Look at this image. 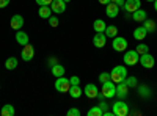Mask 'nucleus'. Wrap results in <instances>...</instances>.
<instances>
[{"instance_id": "obj_1", "label": "nucleus", "mask_w": 157, "mask_h": 116, "mask_svg": "<svg viewBox=\"0 0 157 116\" xmlns=\"http://www.w3.org/2000/svg\"><path fill=\"white\" fill-rule=\"evenodd\" d=\"M110 77H112V82L113 83H120L123 82L126 77H127V68L124 66H115L110 72Z\"/></svg>"}, {"instance_id": "obj_2", "label": "nucleus", "mask_w": 157, "mask_h": 116, "mask_svg": "<svg viewBox=\"0 0 157 116\" xmlns=\"http://www.w3.org/2000/svg\"><path fill=\"white\" fill-rule=\"evenodd\" d=\"M101 93L104 94V97H105V99L115 97V96H116V83H113L112 80L104 82V83H102V91H101Z\"/></svg>"}, {"instance_id": "obj_3", "label": "nucleus", "mask_w": 157, "mask_h": 116, "mask_svg": "<svg viewBox=\"0 0 157 116\" xmlns=\"http://www.w3.org/2000/svg\"><path fill=\"white\" fill-rule=\"evenodd\" d=\"M112 111L116 116H127L129 114V105L123 100H116L115 104L112 105Z\"/></svg>"}, {"instance_id": "obj_4", "label": "nucleus", "mask_w": 157, "mask_h": 116, "mask_svg": "<svg viewBox=\"0 0 157 116\" xmlns=\"http://www.w3.org/2000/svg\"><path fill=\"white\" fill-rule=\"evenodd\" d=\"M140 60V55L137 50H127V52L123 55V61L126 66H134V64H137Z\"/></svg>"}, {"instance_id": "obj_5", "label": "nucleus", "mask_w": 157, "mask_h": 116, "mask_svg": "<svg viewBox=\"0 0 157 116\" xmlns=\"http://www.w3.org/2000/svg\"><path fill=\"white\" fill-rule=\"evenodd\" d=\"M127 46H129V43H127L126 38H123V36H115L113 38L112 47H113V50H116V52H126Z\"/></svg>"}, {"instance_id": "obj_6", "label": "nucleus", "mask_w": 157, "mask_h": 116, "mask_svg": "<svg viewBox=\"0 0 157 116\" xmlns=\"http://www.w3.org/2000/svg\"><path fill=\"white\" fill-rule=\"evenodd\" d=\"M69 88H71V82L69 79H64V77H57L55 80V89L60 93H69Z\"/></svg>"}, {"instance_id": "obj_7", "label": "nucleus", "mask_w": 157, "mask_h": 116, "mask_svg": "<svg viewBox=\"0 0 157 116\" xmlns=\"http://www.w3.org/2000/svg\"><path fill=\"white\" fill-rule=\"evenodd\" d=\"M35 57V47L29 43V44H25L22 46V54H21V58L24 61H32Z\"/></svg>"}, {"instance_id": "obj_8", "label": "nucleus", "mask_w": 157, "mask_h": 116, "mask_svg": "<svg viewBox=\"0 0 157 116\" xmlns=\"http://www.w3.org/2000/svg\"><path fill=\"white\" fill-rule=\"evenodd\" d=\"M138 61L141 63V66H143V68H146V69H152V68H154V64H155V60H154L152 55H149V52L140 55V60H138Z\"/></svg>"}, {"instance_id": "obj_9", "label": "nucleus", "mask_w": 157, "mask_h": 116, "mask_svg": "<svg viewBox=\"0 0 157 116\" xmlns=\"http://www.w3.org/2000/svg\"><path fill=\"white\" fill-rule=\"evenodd\" d=\"M52 13H55V14H61V13L66 11V3H64V0H52V3L49 5Z\"/></svg>"}, {"instance_id": "obj_10", "label": "nucleus", "mask_w": 157, "mask_h": 116, "mask_svg": "<svg viewBox=\"0 0 157 116\" xmlns=\"http://www.w3.org/2000/svg\"><path fill=\"white\" fill-rule=\"evenodd\" d=\"M83 94H85L88 99H94V97H98V94H99V89H98V86H96L94 83H88V85L83 88Z\"/></svg>"}, {"instance_id": "obj_11", "label": "nucleus", "mask_w": 157, "mask_h": 116, "mask_svg": "<svg viewBox=\"0 0 157 116\" xmlns=\"http://www.w3.org/2000/svg\"><path fill=\"white\" fill-rule=\"evenodd\" d=\"M140 0H126L124 2V5H123V8H124V11L126 13H130L132 14L134 11H137L138 8H140Z\"/></svg>"}, {"instance_id": "obj_12", "label": "nucleus", "mask_w": 157, "mask_h": 116, "mask_svg": "<svg viewBox=\"0 0 157 116\" xmlns=\"http://www.w3.org/2000/svg\"><path fill=\"white\" fill-rule=\"evenodd\" d=\"M10 25H11L13 30H21V28L24 27V17H22L21 14H14V16L11 17Z\"/></svg>"}, {"instance_id": "obj_13", "label": "nucleus", "mask_w": 157, "mask_h": 116, "mask_svg": "<svg viewBox=\"0 0 157 116\" xmlns=\"http://www.w3.org/2000/svg\"><path fill=\"white\" fill-rule=\"evenodd\" d=\"M105 43H107V36H105V33H96V35H94V38H93V44H94V47L102 49L104 46H105Z\"/></svg>"}, {"instance_id": "obj_14", "label": "nucleus", "mask_w": 157, "mask_h": 116, "mask_svg": "<svg viewBox=\"0 0 157 116\" xmlns=\"http://www.w3.org/2000/svg\"><path fill=\"white\" fill-rule=\"evenodd\" d=\"M127 94H129V86H127L124 82L116 83V96L120 97V99H124Z\"/></svg>"}, {"instance_id": "obj_15", "label": "nucleus", "mask_w": 157, "mask_h": 116, "mask_svg": "<svg viewBox=\"0 0 157 116\" xmlns=\"http://www.w3.org/2000/svg\"><path fill=\"white\" fill-rule=\"evenodd\" d=\"M118 13H120V6H118L116 3H113V2H110V3L107 5V8H105V14H107L109 17L115 19V17L118 16Z\"/></svg>"}, {"instance_id": "obj_16", "label": "nucleus", "mask_w": 157, "mask_h": 116, "mask_svg": "<svg viewBox=\"0 0 157 116\" xmlns=\"http://www.w3.org/2000/svg\"><path fill=\"white\" fill-rule=\"evenodd\" d=\"M16 43H19L21 46L29 44V35L25 33L24 30H17L16 32Z\"/></svg>"}, {"instance_id": "obj_17", "label": "nucleus", "mask_w": 157, "mask_h": 116, "mask_svg": "<svg viewBox=\"0 0 157 116\" xmlns=\"http://www.w3.org/2000/svg\"><path fill=\"white\" fill-rule=\"evenodd\" d=\"M38 14H39V17H41V19H49L52 16V9H50L49 5H43V6H39Z\"/></svg>"}, {"instance_id": "obj_18", "label": "nucleus", "mask_w": 157, "mask_h": 116, "mask_svg": "<svg viewBox=\"0 0 157 116\" xmlns=\"http://www.w3.org/2000/svg\"><path fill=\"white\" fill-rule=\"evenodd\" d=\"M132 19H134L135 22H143V21L146 19V11L141 9V8H138L137 11L132 13Z\"/></svg>"}, {"instance_id": "obj_19", "label": "nucleus", "mask_w": 157, "mask_h": 116, "mask_svg": "<svg viewBox=\"0 0 157 116\" xmlns=\"http://www.w3.org/2000/svg\"><path fill=\"white\" fill-rule=\"evenodd\" d=\"M69 94H71L72 99H78V97L83 94V89L78 86V85H71V88H69Z\"/></svg>"}, {"instance_id": "obj_20", "label": "nucleus", "mask_w": 157, "mask_h": 116, "mask_svg": "<svg viewBox=\"0 0 157 116\" xmlns=\"http://www.w3.org/2000/svg\"><path fill=\"white\" fill-rule=\"evenodd\" d=\"M146 35H148V32H146L145 27H138V28L134 30V38H135L137 41H143L146 38Z\"/></svg>"}, {"instance_id": "obj_21", "label": "nucleus", "mask_w": 157, "mask_h": 116, "mask_svg": "<svg viewBox=\"0 0 157 116\" xmlns=\"http://www.w3.org/2000/svg\"><path fill=\"white\" fill-rule=\"evenodd\" d=\"M93 28L96 30V33H104V32H105V28H107V24L104 22L102 19H96L94 24H93Z\"/></svg>"}, {"instance_id": "obj_22", "label": "nucleus", "mask_w": 157, "mask_h": 116, "mask_svg": "<svg viewBox=\"0 0 157 116\" xmlns=\"http://www.w3.org/2000/svg\"><path fill=\"white\" fill-rule=\"evenodd\" d=\"M0 114H2V116H14L16 114V110H14V107H13L11 104H6V105L2 107Z\"/></svg>"}, {"instance_id": "obj_23", "label": "nucleus", "mask_w": 157, "mask_h": 116, "mask_svg": "<svg viewBox=\"0 0 157 116\" xmlns=\"http://www.w3.org/2000/svg\"><path fill=\"white\" fill-rule=\"evenodd\" d=\"M64 71H66V69H64L61 64H58V63L54 64V66L50 68V72H52V75H54V77H61V75H64Z\"/></svg>"}, {"instance_id": "obj_24", "label": "nucleus", "mask_w": 157, "mask_h": 116, "mask_svg": "<svg viewBox=\"0 0 157 116\" xmlns=\"http://www.w3.org/2000/svg\"><path fill=\"white\" fill-rule=\"evenodd\" d=\"M143 27H145L146 28V32L148 33H154L155 32V28H157V25H155V22L154 21H151V19H145V21H143Z\"/></svg>"}, {"instance_id": "obj_25", "label": "nucleus", "mask_w": 157, "mask_h": 116, "mask_svg": "<svg viewBox=\"0 0 157 116\" xmlns=\"http://www.w3.org/2000/svg\"><path fill=\"white\" fill-rule=\"evenodd\" d=\"M17 58L16 57H10L6 61H5V68L8 69V71H13V69H16L17 68Z\"/></svg>"}, {"instance_id": "obj_26", "label": "nucleus", "mask_w": 157, "mask_h": 116, "mask_svg": "<svg viewBox=\"0 0 157 116\" xmlns=\"http://www.w3.org/2000/svg\"><path fill=\"white\" fill-rule=\"evenodd\" d=\"M105 36L107 38H115V36H118V28L115 27V25H107V28H105Z\"/></svg>"}, {"instance_id": "obj_27", "label": "nucleus", "mask_w": 157, "mask_h": 116, "mask_svg": "<svg viewBox=\"0 0 157 116\" xmlns=\"http://www.w3.org/2000/svg\"><path fill=\"white\" fill-rule=\"evenodd\" d=\"M138 94H140L141 97L148 99V97H151V89H149L146 85H141V86L138 88Z\"/></svg>"}, {"instance_id": "obj_28", "label": "nucleus", "mask_w": 157, "mask_h": 116, "mask_svg": "<svg viewBox=\"0 0 157 116\" xmlns=\"http://www.w3.org/2000/svg\"><path fill=\"white\" fill-rule=\"evenodd\" d=\"M88 116H102L104 114V111L101 110V107L99 105H96V107H91L90 110H88V113H86Z\"/></svg>"}, {"instance_id": "obj_29", "label": "nucleus", "mask_w": 157, "mask_h": 116, "mask_svg": "<svg viewBox=\"0 0 157 116\" xmlns=\"http://www.w3.org/2000/svg\"><path fill=\"white\" fill-rule=\"evenodd\" d=\"M129 88H134V86H137V77H134V75H130V77H126V79L123 80Z\"/></svg>"}, {"instance_id": "obj_30", "label": "nucleus", "mask_w": 157, "mask_h": 116, "mask_svg": "<svg viewBox=\"0 0 157 116\" xmlns=\"http://www.w3.org/2000/svg\"><path fill=\"white\" fill-rule=\"evenodd\" d=\"M135 50L138 52V55H143V54H148V52H149V47H148L146 44H141V43H140Z\"/></svg>"}, {"instance_id": "obj_31", "label": "nucleus", "mask_w": 157, "mask_h": 116, "mask_svg": "<svg viewBox=\"0 0 157 116\" xmlns=\"http://www.w3.org/2000/svg\"><path fill=\"white\" fill-rule=\"evenodd\" d=\"M112 80V77H110V72H101L99 74V82L104 83V82H109Z\"/></svg>"}, {"instance_id": "obj_32", "label": "nucleus", "mask_w": 157, "mask_h": 116, "mask_svg": "<svg viewBox=\"0 0 157 116\" xmlns=\"http://www.w3.org/2000/svg\"><path fill=\"white\" fill-rule=\"evenodd\" d=\"M47 21H49V25H50V27H58V24H60L58 17H55V16H50Z\"/></svg>"}, {"instance_id": "obj_33", "label": "nucleus", "mask_w": 157, "mask_h": 116, "mask_svg": "<svg viewBox=\"0 0 157 116\" xmlns=\"http://www.w3.org/2000/svg\"><path fill=\"white\" fill-rule=\"evenodd\" d=\"M68 116H80V110L78 108H69L68 110Z\"/></svg>"}, {"instance_id": "obj_34", "label": "nucleus", "mask_w": 157, "mask_h": 116, "mask_svg": "<svg viewBox=\"0 0 157 116\" xmlns=\"http://www.w3.org/2000/svg\"><path fill=\"white\" fill-rule=\"evenodd\" d=\"M69 82H71V85H78V83H80V79H78L77 75H72L69 79Z\"/></svg>"}, {"instance_id": "obj_35", "label": "nucleus", "mask_w": 157, "mask_h": 116, "mask_svg": "<svg viewBox=\"0 0 157 116\" xmlns=\"http://www.w3.org/2000/svg\"><path fill=\"white\" fill-rule=\"evenodd\" d=\"M35 2H36L39 6H43V5H50L52 0H35Z\"/></svg>"}, {"instance_id": "obj_36", "label": "nucleus", "mask_w": 157, "mask_h": 116, "mask_svg": "<svg viewBox=\"0 0 157 116\" xmlns=\"http://www.w3.org/2000/svg\"><path fill=\"white\" fill-rule=\"evenodd\" d=\"M10 5V0H0V8H6Z\"/></svg>"}, {"instance_id": "obj_37", "label": "nucleus", "mask_w": 157, "mask_h": 116, "mask_svg": "<svg viewBox=\"0 0 157 116\" xmlns=\"http://www.w3.org/2000/svg\"><path fill=\"white\" fill-rule=\"evenodd\" d=\"M99 107H101V110H102V111H105V110L109 108V104H107V102H101Z\"/></svg>"}, {"instance_id": "obj_38", "label": "nucleus", "mask_w": 157, "mask_h": 116, "mask_svg": "<svg viewBox=\"0 0 157 116\" xmlns=\"http://www.w3.org/2000/svg\"><path fill=\"white\" fill-rule=\"evenodd\" d=\"M110 2H113V3H116L118 6H120V8H121V6L124 5V2H126V0H110Z\"/></svg>"}, {"instance_id": "obj_39", "label": "nucleus", "mask_w": 157, "mask_h": 116, "mask_svg": "<svg viewBox=\"0 0 157 116\" xmlns=\"http://www.w3.org/2000/svg\"><path fill=\"white\" fill-rule=\"evenodd\" d=\"M58 61H57V58H49V66L52 68V66H54V64H57Z\"/></svg>"}, {"instance_id": "obj_40", "label": "nucleus", "mask_w": 157, "mask_h": 116, "mask_svg": "<svg viewBox=\"0 0 157 116\" xmlns=\"http://www.w3.org/2000/svg\"><path fill=\"white\" fill-rule=\"evenodd\" d=\"M99 3H101V5H109L110 0H99Z\"/></svg>"}, {"instance_id": "obj_41", "label": "nucleus", "mask_w": 157, "mask_h": 116, "mask_svg": "<svg viewBox=\"0 0 157 116\" xmlns=\"http://www.w3.org/2000/svg\"><path fill=\"white\" fill-rule=\"evenodd\" d=\"M154 9L157 11V0H154Z\"/></svg>"}, {"instance_id": "obj_42", "label": "nucleus", "mask_w": 157, "mask_h": 116, "mask_svg": "<svg viewBox=\"0 0 157 116\" xmlns=\"http://www.w3.org/2000/svg\"><path fill=\"white\" fill-rule=\"evenodd\" d=\"M71 2V0H64V3H69Z\"/></svg>"}, {"instance_id": "obj_43", "label": "nucleus", "mask_w": 157, "mask_h": 116, "mask_svg": "<svg viewBox=\"0 0 157 116\" xmlns=\"http://www.w3.org/2000/svg\"><path fill=\"white\" fill-rule=\"evenodd\" d=\"M146 2H154V0H146Z\"/></svg>"}]
</instances>
